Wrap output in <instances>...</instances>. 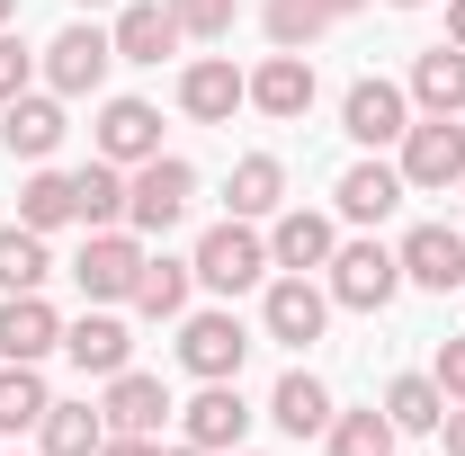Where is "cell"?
<instances>
[{"mask_svg":"<svg viewBox=\"0 0 465 456\" xmlns=\"http://www.w3.org/2000/svg\"><path fill=\"white\" fill-rule=\"evenodd\" d=\"M394 171H403V188H430V197L465 188V125L457 116H411L403 144H394Z\"/></svg>","mask_w":465,"mask_h":456,"instance_id":"obj_1","label":"cell"},{"mask_svg":"<svg viewBox=\"0 0 465 456\" xmlns=\"http://www.w3.org/2000/svg\"><path fill=\"white\" fill-rule=\"evenodd\" d=\"M188 197H197V171L179 162V153H153V162H134V179H125V233H171L179 215H188Z\"/></svg>","mask_w":465,"mask_h":456,"instance_id":"obj_2","label":"cell"},{"mask_svg":"<svg viewBox=\"0 0 465 456\" xmlns=\"http://www.w3.org/2000/svg\"><path fill=\"white\" fill-rule=\"evenodd\" d=\"M188 269H197V286H215V295H242V286L269 278V242L242 224V215H224V224L188 251Z\"/></svg>","mask_w":465,"mask_h":456,"instance_id":"obj_3","label":"cell"},{"mask_svg":"<svg viewBox=\"0 0 465 456\" xmlns=\"http://www.w3.org/2000/svg\"><path fill=\"white\" fill-rule=\"evenodd\" d=\"M394 295H403V260H394L385 242H341V251H331V304L385 313Z\"/></svg>","mask_w":465,"mask_h":456,"instance_id":"obj_4","label":"cell"},{"mask_svg":"<svg viewBox=\"0 0 465 456\" xmlns=\"http://www.w3.org/2000/svg\"><path fill=\"white\" fill-rule=\"evenodd\" d=\"M242 358H251L242 313H179V367H188L197 385H224V376H242Z\"/></svg>","mask_w":465,"mask_h":456,"instance_id":"obj_5","label":"cell"},{"mask_svg":"<svg viewBox=\"0 0 465 456\" xmlns=\"http://www.w3.org/2000/svg\"><path fill=\"white\" fill-rule=\"evenodd\" d=\"M134 269H143V233L108 224V233H90V242H81L72 286H81L90 304H125V295H134Z\"/></svg>","mask_w":465,"mask_h":456,"instance_id":"obj_6","label":"cell"},{"mask_svg":"<svg viewBox=\"0 0 465 456\" xmlns=\"http://www.w3.org/2000/svg\"><path fill=\"white\" fill-rule=\"evenodd\" d=\"M403 125H411V90L403 81H349V99H341V134L349 144H367V153H385V144H403Z\"/></svg>","mask_w":465,"mask_h":456,"instance_id":"obj_7","label":"cell"},{"mask_svg":"<svg viewBox=\"0 0 465 456\" xmlns=\"http://www.w3.org/2000/svg\"><path fill=\"white\" fill-rule=\"evenodd\" d=\"M322 322H331V286H313L304 269H287V278L260 295V332L287 341V349H313V341H322Z\"/></svg>","mask_w":465,"mask_h":456,"instance_id":"obj_8","label":"cell"},{"mask_svg":"<svg viewBox=\"0 0 465 456\" xmlns=\"http://www.w3.org/2000/svg\"><path fill=\"white\" fill-rule=\"evenodd\" d=\"M108 63H116V45H108V27H63L54 45H45V90L54 99H90L99 81H108Z\"/></svg>","mask_w":465,"mask_h":456,"instance_id":"obj_9","label":"cell"},{"mask_svg":"<svg viewBox=\"0 0 465 456\" xmlns=\"http://www.w3.org/2000/svg\"><path fill=\"white\" fill-rule=\"evenodd\" d=\"M179 108L197 125H232V108H251V72H232V55H197L179 72Z\"/></svg>","mask_w":465,"mask_h":456,"instance_id":"obj_10","label":"cell"},{"mask_svg":"<svg viewBox=\"0 0 465 456\" xmlns=\"http://www.w3.org/2000/svg\"><path fill=\"white\" fill-rule=\"evenodd\" d=\"M394 260H403V286L448 295V286H465V233H457V224H411Z\"/></svg>","mask_w":465,"mask_h":456,"instance_id":"obj_11","label":"cell"},{"mask_svg":"<svg viewBox=\"0 0 465 456\" xmlns=\"http://www.w3.org/2000/svg\"><path fill=\"white\" fill-rule=\"evenodd\" d=\"M90 134H99V162L134 171V162H153V153H162V108H153V99H108Z\"/></svg>","mask_w":465,"mask_h":456,"instance_id":"obj_12","label":"cell"},{"mask_svg":"<svg viewBox=\"0 0 465 456\" xmlns=\"http://www.w3.org/2000/svg\"><path fill=\"white\" fill-rule=\"evenodd\" d=\"M242 430H251V402H242L232 376H224V385H206V394L179 411V439H188V448H215V456L242 448Z\"/></svg>","mask_w":465,"mask_h":456,"instance_id":"obj_13","label":"cell"},{"mask_svg":"<svg viewBox=\"0 0 465 456\" xmlns=\"http://www.w3.org/2000/svg\"><path fill=\"white\" fill-rule=\"evenodd\" d=\"M63 358H72L81 376H116V367L134 358V332L116 322V304H90L81 322H63Z\"/></svg>","mask_w":465,"mask_h":456,"instance_id":"obj_14","label":"cell"},{"mask_svg":"<svg viewBox=\"0 0 465 456\" xmlns=\"http://www.w3.org/2000/svg\"><path fill=\"white\" fill-rule=\"evenodd\" d=\"M108 45H116V63H162V55H179L188 36H179L171 0H125L116 27H108Z\"/></svg>","mask_w":465,"mask_h":456,"instance_id":"obj_15","label":"cell"},{"mask_svg":"<svg viewBox=\"0 0 465 456\" xmlns=\"http://www.w3.org/2000/svg\"><path fill=\"white\" fill-rule=\"evenodd\" d=\"M0 144H9L18 162H54V144H63V99H54V90H18V99L0 108Z\"/></svg>","mask_w":465,"mask_h":456,"instance_id":"obj_16","label":"cell"},{"mask_svg":"<svg viewBox=\"0 0 465 456\" xmlns=\"http://www.w3.org/2000/svg\"><path fill=\"white\" fill-rule=\"evenodd\" d=\"M331 251H341L331 215H313V206H278V224H269V269H331Z\"/></svg>","mask_w":465,"mask_h":456,"instance_id":"obj_17","label":"cell"},{"mask_svg":"<svg viewBox=\"0 0 465 456\" xmlns=\"http://www.w3.org/2000/svg\"><path fill=\"white\" fill-rule=\"evenodd\" d=\"M313 90H322V81H313V55H269L251 72V108L278 116V125H295V116L313 108Z\"/></svg>","mask_w":465,"mask_h":456,"instance_id":"obj_18","label":"cell"},{"mask_svg":"<svg viewBox=\"0 0 465 456\" xmlns=\"http://www.w3.org/2000/svg\"><path fill=\"white\" fill-rule=\"evenodd\" d=\"M331 197H341L349 224H385L411 188H403V171H394V162H376V153H367V162H349V171H341V188H331Z\"/></svg>","mask_w":465,"mask_h":456,"instance_id":"obj_19","label":"cell"},{"mask_svg":"<svg viewBox=\"0 0 465 456\" xmlns=\"http://www.w3.org/2000/svg\"><path fill=\"white\" fill-rule=\"evenodd\" d=\"M45 349H63V322L45 295H0V358H18V367H36Z\"/></svg>","mask_w":465,"mask_h":456,"instance_id":"obj_20","label":"cell"},{"mask_svg":"<svg viewBox=\"0 0 465 456\" xmlns=\"http://www.w3.org/2000/svg\"><path fill=\"white\" fill-rule=\"evenodd\" d=\"M99 411H108V430H143V439H153V430L171 421V385H162V376H143V367H116Z\"/></svg>","mask_w":465,"mask_h":456,"instance_id":"obj_21","label":"cell"},{"mask_svg":"<svg viewBox=\"0 0 465 456\" xmlns=\"http://www.w3.org/2000/svg\"><path fill=\"white\" fill-rule=\"evenodd\" d=\"M188 286H197V269H188V260L143 251V269H134V295H125V304H134L143 322H179V313H188Z\"/></svg>","mask_w":465,"mask_h":456,"instance_id":"obj_22","label":"cell"},{"mask_svg":"<svg viewBox=\"0 0 465 456\" xmlns=\"http://www.w3.org/2000/svg\"><path fill=\"white\" fill-rule=\"evenodd\" d=\"M269 421H278L287 439H322V430H331V385H322V376H304V367H287V376H278V394H269Z\"/></svg>","mask_w":465,"mask_h":456,"instance_id":"obj_23","label":"cell"},{"mask_svg":"<svg viewBox=\"0 0 465 456\" xmlns=\"http://www.w3.org/2000/svg\"><path fill=\"white\" fill-rule=\"evenodd\" d=\"M411 108L420 116H465V45H430L411 63Z\"/></svg>","mask_w":465,"mask_h":456,"instance_id":"obj_24","label":"cell"},{"mask_svg":"<svg viewBox=\"0 0 465 456\" xmlns=\"http://www.w3.org/2000/svg\"><path fill=\"white\" fill-rule=\"evenodd\" d=\"M278 206H287V162H278V153H242V162H232V215L260 224V215H278Z\"/></svg>","mask_w":465,"mask_h":456,"instance_id":"obj_25","label":"cell"},{"mask_svg":"<svg viewBox=\"0 0 465 456\" xmlns=\"http://www.w3.org/2000/svg\"><path fill=\"white\" fill-rule=\"evenodd\" d=\"M54 278V251H45V233H27L18 215L0 224V295H36V286Z\"/></svg>","mask_w":465,"mask_h":456,"instance_id":"obj_26","label":"cell"},{"mask_svg":"<svg viewBox=\"0 0 465 456\" xmlns=\"http://www.w3.org/2000/svg\"><path fill=\"white\" fill-rule=\"evenodd\" d=\"M36 439H45V456H99L108 448V411H90V402H45Z\"/></svg>","mask_w":465,"mask_h":456,"instance_id":"obj_27","label":"cell"},{"mask_svg":"<svg viewBox=\"0 0 465 456\" xmlns=\"http://www.w3.org/2000/svg\"><path fill=\"white\" fill-rule=\"evenodd\" d=\"M18 224L27 233H54V224H81V206H72V171H36L18 179Z\"/></svg>","mask_w":465,"mask_h":456,"instance_id":"obj_28","label":"cell"},{"mask_svg":"<svg viewBox=\"0 0 465 456\" xmlns=\"http://www.w3.org/2000/svg\"><path fill=\"white\" fill-rule=\"evenodd\" d=\"M385 421H394L403 439H430V430L448 421V394H439V376H394V385H385Z\"/></svg>","mask_w":465,"mask_h":456,"instance_id":"obj_29","label":"cell"},{"mask_svg":"<svg viewBox=\"0 0 465 456\" xmlns=\"http://www.w3.org/2000/svg\"><path fill=\"white\" fill-rule=\"evenodd\" d=\"M72 206H81L90 233L125 224V171H116V162H81V171H72Z\"/></svg>","mask_w":465,"mask_h":456,"instance_id":"obj_30","label":"cell"},{"mask_svg":"<svg viewBox=\"0 0 465 456\" xmlns=\"http://www.w3.org/2000/svg\"><path fill=\"white\" fill-rule=\"evenodd\" d=\"M45 376L36 367H18V358H0V439H18V430H36L45 421Z\"/></svg>","mask_w":465,"mask_h":456,"instance_id":"obj_31","label":"cell"},{"mask_svg":"<svg viewBox=\"0 0 465 456\" xmlns=\"http://www.w3.org/2000/svg\"><path fill=\"white\" fill-rule=\"evenodd\" d=\"M322 439H331V456H394V439H403V430L367 402V411H331V430H322Z\"/></svg>","mask_w":465,"mask_h":456,"instance_id":"obj_32","label":"cell"},{"mask_svg":"<svg viewBox=\"0 0 465 456\" xmlns=\"http://www.w3.org/2000/svg\"><path fill=\"white\" fill-rule=\"evenodd\" d=\"M260 27H269V45H278V55H304V45L331 27V9H322V0H269V9H260Z\"/></svg>","mask_w":465,"mask_h":456,"instance_id":"obj_33","label":"cell"},{"mask_svg":"<svg viewBox=\"0 0 465 456\" xmlns=\"http://www.w3.org/2000/svg\"><path fill=\"white\" fill-rule=\"evenodd\" d=\"M232 9H242V0H171L179 36H197V45H215V36H232Z\"/></svg>","mask_w":465,"mask_h":456,"instance_id":"obj_34","label":"cell"},{"mask_svg":"<svg viewBox=\"0 0 465 456\" xmlns=\"http://www.w3.org/2000/svg\"><path fill=\"white\" fill-rule=\"evenodd\" d=\"M27 81H36V55H27V45H18V36L0 27V108H9V99H18Z\"/></svg>","mask_w":465,"mask_h":456,"instance_id":"obj_35","label":"cell"},{"mask_svg":"<svg viewBox=\"0 0 465 456\" xmlns=\"http://www.w3.org/2000/svg\"><path fill=\"white\" fill-rule=\"evenodd\" d=\"M430 376H439L448 402H465V341H439V367H430Z\"/></svg>","mask_w":465,"mask_h":456,"instance_id":"obj_36","label":"cell"},{"mask_svg":"<svg viewBox=\"0 0 465 456\" xmlns=\"http://www.w3.org/2000/svg\"><path fill=\"white\" fill-rule=\"evenodd\" d=\"M99 456H162V448H153L143 430H108V448H99Z\"/></svg>","mask_w":465,"mask_h":456,"instance_id":"obj_37","label":"cell"},{"mask_svg":"<svg viewBox=\"0 0 465 456\" xmlns=\"http://www.w3.org/2000/svg\"><path fill=\"white\" fill-rule=\"evenodd\" d=\"M439 439H448V456H465V402H448V421H439Z\"/></svg>","mask_w":465,"mask_h":456,"instance_id":"obj_38","label":"cell"},{"mask_svg":"<svg viewBox=\"0 0 465 456\" xmlns=\"http://www.w3.org/2000/svg\"><path fill=\"white\" fill-rule=\"evenodd\" d=\"M448 45H465V0H448Z\"/></svg>","mask_w":465,"mask_h":456,"instance_id":"obj_39","label":"cell"},{"mask_svg":"<svg viewBox=\"0 0 465 456\" xmlns=\"http://www.w3.org/2000/svg\"><path fill=\"white\" fill-rule=\"evenodd\" d=\"M322 9H331V18H358V9H367V0H322Z\"/></svg>","mask_w":465,"mask_h":456,"instance_id":"obj_40","label":"cell"},{"mask_svg":"<svg viewBox=\"0 0 465 456\" xmlns=\"http://www.w3.org/2000/svg\"><path fill=\"white\" fill-rule=\"evenodd\" d=\"M162 456H215V448H188V439H179V448H162Z\"/></svg>","mask_w":465,"mask_h":456,"instance_id":"obj_41","label":"cell"},{"mask_svg":"<svg viewBox=\"0 0 465 456\" xmlns=\"http://www.w3.org/2000/svg\"><path fill=\"white\" fill-rule=\"evenodd\" d=\"M9 18H18V0H0V27H9Z\"/></svg>","mask_w":465,"mask_h":456,"instance_id":"obj_42","label":"cell"},{"mask_svg":"<svg viewBox=\"0 0 465 456\" xmlns=\"http://www.w3.org/2000/svg\"><path fill=\"white\" fill-rule=\"evenodd\" d=\"M385 9H420V0H385Z\"/></svg>","mask_w":465,"mask_h":456,"instance_id":"obj_43","label":"cell"},{"mask_svg":"<svg viewBox=\"0 0 465 456\" xmlns=\"http://www.w3.org/2000/svg\"><path fill=\"white\" fill-rule=\"evenodd\" d=\"M81 9H108V0H81Z\"/></svg>","mask_w":465,"mask_h":456,"instance_id":"obj_44","label":"cell"},{"mask_svg":"<svg viewBox=\"0 0 465 456\" xmlns=\"http://www.w3.org/2000/svg\"><path fill=\"white\" fill-rule=\"evenodd\" d=\"M232 456H242V448H232Z\"/></svg>","mask_w":465,"mask_h":456,"instance_id":"obj_45","label":"cell"}]
</instances>
